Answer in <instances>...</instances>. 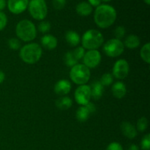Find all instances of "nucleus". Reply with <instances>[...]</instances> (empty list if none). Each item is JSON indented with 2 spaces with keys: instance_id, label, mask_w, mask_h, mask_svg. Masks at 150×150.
<instances>
[{
  "instance_id": "1",
  "label": "nucleus",
  "mask_w": 150,
  "mask_h": 150,
  "mask_svg": "<svg viewBox=\"0 0 150 150\" xmlns=\"http://www.w3.org/2000/svg\"><path fill=\"white\" fill-rule=\"evenodd\" d=\"M117 19L115 8L109 4H100L96 7L94 20L97 26L102 29L110 27Z\"/></svg>"
},
{
  "instance_id": "2",
  "label": "nucleus",
  "mask_w": 150,
  "mask_h": 150,
  "mask_svg": "<svg viewBox=\"0 0 150 150\" xmlns=\"http://www.w3.org/2000/svg\"><path fill=\"white\" fill-rule=\"evenodd\" d=\"M42 54L41 47L38 43L32 42L22 47L19 55L25 63L32 64H35L40 59Z\"/></svg>"
},
{
  "instance_id": "3",
  "label": "nucleus",
  "mask_w": 150,
  "mask_h": 150,
  "mask_svg": "<svg viewBox=\"0 0 150 150\" xmlns=\"http://www.w3.org/2000/svg\"><path fill=\"white\" fill-rule=\"evenodd\" d=\"M16 32L18 38L24 42L33 40L37 35V29L35 24L31 21L22 20L16 25Z\"/></svg>"
},
{
  "instance_id": "4",
  "label": "nucleus",
  "mask_w": 150,
  "mask_h": 150,
  "mask_svg": "<svg viewBox=\"0 0 150 150\" xmlns=\"http://www.w3.org/2000/svg\"><path fill=\"white\" fill-rule=\"evenodd\" d=\"M103 36L100 32L96 29H89L82 37V46L88 50H97L103 45Z\"/></svg>"
},
{
  "instance_id": "5",
  "label": "nucleus",
  "mask_w": 150,
  "mask_h": 150,
  "mask_svg": "<svg viewBox=\"0 0 150 150\" xmlns=\"http://www.w3.org/2000/svg\"><path fill=\"white\" fill-rule=\"evenodd\" d=\"M90 70L82 64H77L72 67L70 77L72 81L79 85H84L90 79Z\"/></svg>"
},
{
  "instance_id": "6",
  "label": "nucleus",
  "mask_w": 150,
  "mask_h": 150,
  "mask_svg": "<svg viewBox=\"0 0 150 150\" xmlns=\"http://www.w3.org/2000/svg\"><path fill=\"white\" fill-rule=\"evenodd\" d=\"M29 11L34 19L42 21L48 14V7L45 0H31L28 4Z\"/></svg>"
},
{
  "instance_id": "7",
  "label": "nucleus",
  "mask_w": 150,
  "mask_h": 150,
  "mask_svg": "<svg viewBox=\"0 0 150 150\" xmlns=\"http://www.w3.org/2000/svg\"><path fill=\"white\" fill-rule=\"evenodd\" d=\"M103 50L108 57H117L124 52L125 45L120 40L113 38L104 44Z\"/></svg>"
},
{
  "instance_id": "8",
  "label": "nucleus",
  "mask_w": 150,
  "mask_h": 150,
  "mask_svg": "<svg viewBox=\"0 0 150 150\" xmlns=\"http://www.w3.org/2000/svg\"><path fill=\"white\" fill-rule=\"evenodd\" d=\"M75 100L79 105H86L91 99V88L88 85H80L75 92Z\"/></svg>"
},
{
  "instance_id": "9",
  "label": "nucleus",
  "mask_w": 150,
  "mask_h": 150,
  "mask_svg": "<svg viewBox=\"0 0 150 150\" xmlns=\"http://www.w3.org/2000/svg\"><path fill=\"white\" fill-rule=\"evenodd\" d=\"M83 64L88 68H95L101 62V54L98 50H89L83 57Z\"/></svg>"
},
{
  "instance_id": "10",
  "label": "nucleus",
  "mask_w": 150,
  "mask_h": 150,
  "mask_svg": "<svg viewBox=\"0 0 150 150\" xmlns=\"http://www.w3.org/2000/svg\"><path fill=\"white\" fill-rule=\"evenodd\" d=\"M130 66L125 59H119L113 67V76L117 79H124L127 76Z\"/></svg>"
},
{
  "instance_id": "11",
  "label": "nucleus",
  "mask_w": 150,
  "mask_h": 150,
  "mask_svg": "<svg viewBox=\"0 0 150 150\" xmlns=\"http://www.w3.org/2000/svg\"><path fill=\"white\" fill-rule=\"evenodd\" d=\"M29 0H7V7L12 13L18 15L28 7Z\"/></svg>"
},
{
  "instance_id": "12",
  "label": "nucleus",
  "mask_w": 150,
  "mask_h": 150,
  "mask_svg": "<svg viewBox=\"0 0 150 150\" xmlns=\"http://www.w3.org/2000/svg\"><path fill=\"white\" fill-rule=\"evenodd\" d=\"M71 90V83L65 79L59 80L54 86V92L58 95H65Z\"/></svg>"
},
{
  "instance_id": "13",
  "label": "nucleus",
  "mask_w": 150,
  "mask_h": 150,
  "mask_svg": "<svg viewBox=\"0 0 150 150\" xmlns=\"http://www.w3.org/2000/svg\"><path fill=\"white\" fill-rule=\"evenodd\" d=\"M121 131L125 137L133 139L137 136V130L136 127L129 122H123L121 125Z\"/></svg>"
},
{
  "instance_id": "14",
  "label": "nucleus",
  "mask_w": 150,
  "mask_h": 150,
  "mask_svg": "<svg viewBox=\"0 0 150 150\" xmlns=\"http://www.w3.org/2000/svg\"><path fill=\"white\" fill-rule=\"evenodd\" d=\"M57 38L51 35H45L41 38V44L47 50H53L57 46Z\"/></svg>"
},
{
  "instance_id": "15",
  "label": "nucleus",
  "mask_w": 150,
  "mask_h": 150,
  "mask_svg": "<svg viewBox=\"0 0 150 150\" xmlns=\"http://www.w3.org/2000/svg\"><path fill=\"white\" fill-rule=\"evenodd\" d=\"M112 94L114 97H115L117 99H121L124 98L127 92V89L124 83L121 81L116 82L112 86Z\"/></svg>"
},
{
  "instance_id": "16",
  "label": "nucleus",
  "mask_w": 150,
  "mask_h": 150,
  "mask_svg": "<svg viewBox=\"0 0 150 150\" xmlns=\"http://www.w3.org/2000/svg\"><path fill=\"white\" fill-rule=\"evenodd\" d=\"M76 10L79 16H88L92 13V7L86 1H81L77 4Z\"/></svg>"
},
{
  "instance_id": "17",
  "label": "nucleus",
  "mask_w": 150,
  "mask_h": 150,
  "mask_svg": "<svg viewBox=\"0 0 150 150\" xmlns=\"http://www.w3.org/2000/svg\"><path fill=\"white\" fill-rule=\"evenodd\" d=\"M65 40L67 44L72 47L77 46L81 42L80 36L75 31H68V32H67L65 35Z\"/></svg>"
},
{
  "instance_id": "18",
  "label": "nucleus",
  "mask_w": 150,
  "mask_h": 150,
  "mask_svg": "<svg viewBox=\"0 0 150 150\" xmlns=\"http://www.w3.org/2000/svg\"><path fill=\"white\" fill-rule=\"evenodd\" d=\"M91 96L95 100H99L103 96L104 87L100 81L94 82L91 86Z\"/></svg>"
},
{
  "instance_id": "19",
  "label": "nucleus",
  "mask_w": 150,
  "mask_h": 150,
  "mask_svg": "<svg viewBox=\"0 0 150 150\" xmlns=\"http://www.w3.org/2000/svg\"><path fill=\"white\" fill-rule=\"evenodd\" d=\"M73 105V100L69 97H62L56 101V105L59 109L65 111L69 109Z\"/></svg>"
},
{
  "instance_id": "20",
  "label": "nucleus",
  "mask_w": 150,
  "mask_h": 150,
  "mask_svg": "<svg viewBox=\"0 0 150 150\" xmlns=\"http://www.w3.org/2000/svg\"><path fill=\"white\" fill-rule=\"evenodd\" d=\"M140 45V39L138 36L135 35H130L126 38L125 40L124 45L130 49H134L138 48Z\"/></svg>"
},
{
  "instance_id": "21",
  "label": "nucleus",
  "mask_w": 150,
  "mask_h": 150,
  "mask_svg": "<svg viewBox=\"0 0 150 150\" xmlns=\"http://www.w3.org/2000/svg\"><path fill=\"white\" fill-rule=\"evenodd\" d=\"M90 112L86 105H82L78 108L76 111V119L80 122H84L89 119Z\"/></svg>"
},
{
  "instance_id": "22",
  "label": "nucleus",
  "mask_w": 150,
  "mask_h": 150,
  "mask_svg": "<svg viewBox=\"0 0 150 150\" xmlns=\"http://www.w3.org/2000/svg\"><path fill=\"white\" fill-rule=\"evenodd\" d=\"M141 57L147 64L150 62V44L147 42L142 48L140 51Z\"/></svg>"
},
{
  "instance_id": "23",
  "label": "nucleus",
  "mask_w": 150,
  "mask_h": 150,
  "mask_svg": "<svg viewBox=\"0 0 150 150\" xmlns=\"http://www.w3.org/2000/svg\"><path fill=\"white\" fill-rule=\"evenodd\" d=\"M64 63H65L67 67H73L74 65L78 64V60L76 59V57H74L73 54V51H68L64 55Z\"/></svg>"
},
{
  "instance_id": "24",
  "label": "nucleus",
  "mask_w": 150,
  "mask_h": 150,
  "mask_svg": "<svg viewBox=\"0 0 150 150\" xmlns=\"http://www.w3.org/2000/svg\"><path fill=\"white\" fill-rule=\"evenodd\" d=\"M114 81V77H113V75H111V73H105L102 76V77L100 78V82L101 84L103 86H109L110 84L113 83Z\"/></svg>"
},
{
  "instance_id": "25",
  "label": "nucleus",
  "mask_w": 150,
  "mask_h": 150,
  "mask_svg": "<svg viewBox=\"0 0 150 150\" xmlns=\"http://www.w3.org/2000/svg\"><path fill=\"white\" fill-rule=\"evenodd\" d=\"M148 127V120L146 117H143L138 120L137 125H136V130L140 132H144L146 130Z\"/></svg>"
},
{
  "instance_id": "26",
  "label": "nucleus",
  "mask_w": 150,
  "mask_h": 150,
  "mask_svg": "<svg viewBox=\"0 0 150 150\" xmlns=\"http://www.w3.org/2000/svg\"><path fill=\"white\" fill-rule=\"evenodd\" d=\"M51 29V23L48 21H41L38 25V30L42 33H46L49 32Z\"/></svg>"
},
{
  "instance_id": "27",
  "label": "nucleus",
  "mask_w": 150,
  "mask_h": 150,
  "mask_svg": "<svg viewBox=\"0 0 150 150\" xmlns=\"http://www.w3.org/2000/svg\"><path fill=\"white\" fill-rule=\"evenodd\" d=\"M73 55H74V57H76V59L79 61V60L81 59L83 57V56H84L85 50L84 48L81 46L77 47V48L73 51Z\"/></svg>"
},
{
  "instance_id": "28",
  "label": "nucleus",
  "mask_w": 150,
  "mask_h": 150,
  "mask_svg": "<svg viewBox=\"0 0 150 150\" xmlns=\"http://www.w3.org/2000/svg\"><path fill=\"white\" fill-rule=\"evenodd\" d=\"M141 146L143 150H149L150 149V135L146 134L144 136L141 142Z\"/></svg>"
},
{
  "instance_id": "29",
  "label": "nucleus",
  "mask_w": 150,
  "mask_h": 150,
  "mask_svg": "<svg viewBox=\"0 0 150 150\" xmlns=\"http://www.w3.org/2000/svg\"><path fill=\"white\" fill-rule=\"evenodd\" d=\"M8 46L13 50H18L21 46V42L17 38H11L8 40Z\"/></svg>"
},
{
  "instance_id": "30",
  "label": "nucleus",
  "mask_w": 150,
  "mask_h": 150,
  "mask_svg": "<svg viewBox=\"0 0 150 150\" xmlns=\"http://www.w3.org/2000/svg\"><path fill=\"white\" fill-rule=\"evenodd\" d=\"M125 29L124 26H117L116 28L115 31H114V35L116 36V39L121 40L125 36Z\"/></svg>"
},
{
  "instance_id": "31",
  "label": "nucleus",
  "mask_w": 150,
  "mask_h": 150,
  "mask_svg": "<svg viewBox=\"0 0 150 150\" xmlns=\"http://www.w3.org/2000/svg\"><path fill=\"white\" fill-rule=\"evenodd\" d=\"M52 4L56 10H60L65 6L66 0H52Z\"/></svg>"
},
{
  "instance_id": "32",
  "label": "nucleus",
  "mask_w": 150,
  "mask_h": 150,
  "mask_svg": "<svg viewBox=\"0 0 150 150\" xmlns=\"http://www.w3.org/2000/svg\"><path fill=\"white\" fill-rule=\"evenodd\" d=\"M7 23V17L3 12H0V32L5 28Z\"/></svg>"
},
{
  "instance_id": "33",
  "label": "nucleus",
  "mask_w": 150,
  "mask_h": 150,
  "mask_svg": "<svg viewBox=\"0 0 150 150\" xmlns=\"http://www.w3.org/2000/svg\"><path fill=\"white\" fill-rule=\"evenodd\" d=\"M106 150H123L122 146L117 142H112L107 147Z\"/></svg>"
},
{
  "instance_id": "34",
  "label": "nucleus",
  "mask_w": 150,
  "mask_h": 150,
  "mask_svg": "<svg viewBox=\"0 0 150 150\" xmlns=\"http://www.w3.org/2000/svg\"><path fill=\"white\" fill-rule=\"evenodd\" d=\"M86 107L88 108V110H89V111L90 114H92V113H95V111H96V107H95V104L89 102V103L86 104Z\"/></svg>"
},
{
  "instance_id": "35",
  "label": "nucleus",
  "mask_w": 150,
  "mask_h": 150,
  "mask_svg": "<svg viewBox=\"0 0 150 150\" xmlns=\"http://www.w3.org/2000/svg\"><path fill=\"white\" fill-rule=\"evenodd\" d=\"M101 0H88V3L92 7H98L101 4Z\"/></svg>"
},
{
  "instance_id": "36",
  "label": "nucleus",
  "mask_w": 150,
  "mask_h": 150,
  "mask_svg": "<svg viewBox=\"0 0 150 150\" xmlns=\"http://www.w3.org/2000/svg\"><path fill=\"white\" fill-rule=\"evenodd\" d=\"M6 7V1L5 0H0V12L4 10Z\"/></svg>"
},
{
  "instance_id": "37",
  "label": "nucleus",
  "mask_w": 150,
  "mask_h": 150,
  "mask_svg": "<svg viewBox=\"0 0 150 150\" xmlns=\"http://www.w3.org/2000/svg\"><path fill=\"white\" fill-rule=\"evenodd\" d=\"M4 79H5V75H4V72L0 70V83L4 81Z\"/></svg>"
},
{
  "instance_id": "38",
  "label": "nucleus",
  "mask_w": 150,
  "mask_h": 150,
  "mask_svg": "<svg viewBox=\"0 0 150 150\" xmlns=\"http://www.w3.org/2000/svg\"><path fill=\"white\" fill-rule=\"evenodd\" d=\"M128 150H139V146L136 144H132L130 145V147H129Z\"/></svg>"
},
{
  "instance_id": "39",
  "label": "nucleus",
  "mask_w": 150,
  "mask_h": 150,
  "mask_svg": "<svg viewBox=\"0 0 150 150\" xmlns=\"http://www.w3.org/2000/svg\"><path fill=\"white\" fill-rule=\"evenodd\" d=\"M143 1H144V2L146 3L147 5H149V4H150V0H143Z\"/></svg>"
},
{
  "instance_id": "40",
  "label": "nucleus",
  "mask_w": 150,
  "mask_h": 150,
  "mask_svg": "<svg viewBox=\"0 0 150 150\" xmlns=\"http://www.w3.org/2000/svg\"><path fill=\"white\" fill-rule=\"evenodd\" d=\"M101 1H105V2H108V1H111V0H101Z\"/></svg>"
}]
</instances>
